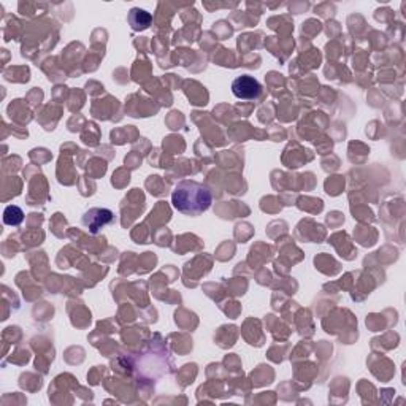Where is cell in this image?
<instances>
[{
    "mask_svg": "<svg viewBox=\"0 0 406 406\" xmlns=\"http://www.w3.org/2000/svg\"><path fill=\"white\" fill-rule=\"evenodd\" d=\"M213 203V194L207 184L194 181V179H184L179 181L172 192V205L178 213L187 216H199Z\"/></svg>",
    "mask_w": 406,
    "mask_h": 406,
    "instance_id": "6da1fadb",
    "label": "cell"
},
{
    "mask_svg": "<svg viewBox=\"0 0 406 406\" xmlns=\"http://www.w3.org/2000/svg\"><path fill=\"white\" fill-rule=\"evenodd\" d=\"M232 92L236 99L256 100L262 94L261 83L251 75H241L232 83Z\"/></svg>",
    "mask_w": 406,
    "mask_h": 406,
    "instance_id": "7a4b0ae2",
    "label": "cell"
},
{
    "mask_svg": "<svg viewBox=\"0 0 406 406\" xmlns=\"http://www.w3.org/2000/svg\"><path fill=\"white\" fill-rule=\"evenodd\" d=\"M114 221L113 212L107 208H91L89 212L83 214V225L86 227L92 235H96L103 229L105 225L112 224Z\"/></svg>",
    "mask_w": 406,
    "mask_h": 406,
    "instance_id": "3957f363",
    "label": "cell"
},
{
    "mask_svg": "<svg viewBox=\"0 0 406 406\" xmlns=\"http://www.w3.org/2000/svg\"><path fill=\"white\" fill-rule=\"evenodd\" d=\"M128 21L130 24V28L136 30V32H140V30H145L151 26V14L145 12V10H140V8H132Z\"/></svg>",
    "mask_w": 406,
    "mask_h": 406,
    "instance_id": "277c9868",
    "label": "cell"
},
{
    "mask_svg": "<svg viewBox=\"0 0 406 406\" xmlns=\"http://www.w3.org/2000/svg\"><path fill=\"white\" fill-rule=\"evenodd\" d=\"M24 221V213L23 210L17 205H10V207L5 208L3 212V223L7 225H12V227H17Z\"/></svg>",
    "mask_w": 406,
    "mask_h": 406,
    "instance_id": "5b68a950",
    "label": "cell"
}]
</instances>
